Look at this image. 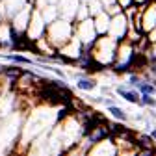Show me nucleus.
Here are the masks:
<instances>
[{"mask_svg": "<svg viewBox=\"0 0 156 156\" xmlns=\"http://www.w3.org/2000/svg\"><path fill=\"white\" fill-rule=\"evenodd\" d=\"M106 136H108V130H106V126H97V128L93 130V134L89 136V140H91V143H95V141H99V140L106 138Z\"/></svg>", "mask_w": 156, "mask_h": 156, "instance_id": "1", "label": "nucleus"}, {"mask_svg": "<svg viewBox=\"0 0 156 156\" xmlns=\"http://www.w3.org/2000/svg\"><path fill=\"white\" fill-rule=\"evenodd\" d=\"M117 91H119V95H121V97H125L126 101H130V102H138V95H136V93L126 91V89H123V87H119Z\"/></svg>", "mask_w": 156, "mask_h": 156, "instance_id": "2", "label": "nucleus"}, {"mask_svg": "<svg viewBox=\"0 0 156 156\" xmlns=\"http://www.w3.org/2000/svg\"><path fill=\"white\" fill-rule=\"evenodd\" d=\"M110 112H112V113H113L115 117H119L121 121H125V119H126V115L123 113V110H119V108H115V106H112V108H110Z\"/></svg>", "mask_w": 156, "mask_h": 156, "instance_id": "3", "label": "nucleus"}, {"mask_svg": "<svg viewBox=\"0 0 156 156\" xmlns=\"http://www.w3.org/2000/svg\"><path fill=\"white\" fill-rule=\"evenodd\" d=\"M78 87H80V89H93V87H95V82H89V80H80V82H78Z\"/></svg>", "mask_w": 156, "mask_h": 156, "instance_id": "4", "label": "nucleus"}, {"mask_svg": "<svg viewBox=\"0 0 156 156\" xmlns=\"http://www.w3.org/2000/svg\"><path fill=\"white\" fill-rule=\"evenodd\" d=\"M9 60L17 62V63H30V60H26V58H23V56H9Z\"/></svg>", "mask_w": 156, "mask_h": 156, "instance_id": "5", "label": "nucleus"}, {"mask_svg": "<svg viewBox=\"0 0 156 156\" xmlns=\"http://www.w3.org/2000/svg\"><path fill=\"white\" fill-rule=\"evenodd\" d=\"M141 91H143V93H152V91H154V87H152V86H149V84H143V86H141Z\"/></svg>", "mask_w": 156, "mask_h": 156, "instance_id": "6", "label": "nucleus"}, {"mask_svg": "<svg viewBox=\"0 0 156 156\" xmlns=\"http://www.w3.org/2000/svg\"><path fill=\"white\" fill-rule=\"evenodd\" d=\"M141 145L151 147V145H152V140H151V138H141Z\"/></svg>", "mask_w": 156, "mask_h": 156, "instance_id": "7", "label": "nucleus"}, {"mask_svg": "<svg viewBox=\"0 0 156 156\" xmlns=\"http://www.w3.org/2000/svg\"><path fill=\"white\" fill-rule=\"evenodd\" d=\"M143 102H145V104H152V101L149 99V97H143Z\"/></svg>", "mask_w": 156, "mask_h": 156, "instance_id": "8", "label": "nucleus"}, {"mask_svg": "<svg viewBox=\"0 0 156 156\" xmlns=\"http://www.w3.org/2000/svg\"><path fill=\"white\" fill-rule=\"evenodd\" d=\"M152 136H154V138H156V130H154V132H152Z\"/></svg>", "mask_w": 156, "mask_h": 156, "instance_id": "9", "label": "nucleus"}]
</instances>
